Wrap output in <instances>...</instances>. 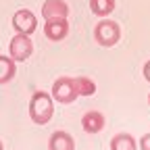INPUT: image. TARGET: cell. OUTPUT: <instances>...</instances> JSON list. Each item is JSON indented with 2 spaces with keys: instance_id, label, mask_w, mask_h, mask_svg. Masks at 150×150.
I'll list each match as a JSON object with an SVG mask.
<instances>
[{
  "instance_id": "2",
  "label": "cell",
  "mask_w": 150,
  "mask_h": 150,
  "mask_svg": "<svg viewBox=\"0 0 150 150\" xmlns=\"http://www.w3.org/2000/svg\"><path fill=\"white\" fill-rule=\"evenodd\" d=\"M94 40H96L102 48H112L119 40H121V27L117 21L112 19H106L102 17L100 21L94 27Z\"/></svg>"
},
{
  "instance_id": "16",
  "label": "cell",
  "mask_w": 150,
  "mask_h": 150,
  "mask_svg": "<svg viewBox=\"0 0 150 150\" xmlns=\"http://www.w3.org/2000/svg\"><path fill=\"white\" fill-rule=\"evenodd\" d=\"M0 150H4V146H2V142H0Z\"/></svg>"
},
{
  "instance_id": "11",
  "label": "cell",
  "mask_w": 150,
  "mask_h": 150,
  "mask_svg": "<svg viewBox=\"0 0 150 150\" xmlns=\"http://www.w3.org/2000/svg\"><path fill=\"white\" fill-rule=\"evenodd\" d=\"M15 73H17V65L11 56H4L0 54V86L2 83H8L15 79Z\"/></svg>"
},
{
  "instance_id": "6",
  "label": "cell",
  "mask_w": 150,
  "mask_h": 150,
  "mask_svg": "<svg viewBox=\"0 0 150 150\" xmlns=\"http://www.w3.org/2000/svg\"><path fill=\"white\" fill-rule=\"evenodd\" d=\"M44 35L50 42H61L69 35V21L67 19H46Z\"/></svg>"
},
{
  "instance_id": "15",
  "label": "cell",
  "mask_w": 150,
  "mask_h": 150,
  "mask_svg": "<svg viewBox=\"0 0 150 150\" xmlns=\"http://www.w3.org/2000/svg\"><path fill=\"white\" fill-rule=\"evenodd\" d=\"M142 73H144V79L150 83V59L144 63V69H142Z\"/></svg>"
},
{
  "instance_id": "13",
  "label": "cell",
  "mask_w": 150,
  "mask_h": 150,
  "mask_svg": "<svg viewBox=\"0 0 150 150\" xmlns=\"http://www.w3.org/2000/svg\"><path fill=\"white\" fill-rule=\"evenodd\" d=\"M90 11L96 17H108L115 11V0H90Z\"/></svg>"
},
{
  "instance_id": "7",
  "label": "cell",
  "mask_w": 150,
  "mask_h": 150,
  "mask_svg": "<svg viewBox=\"0 0 150 150\" xmlns=\"http://www.w3.org/2000/svg\"><path fill=\"white\" fill-rule=\"evenodd\" d=\"M104 125H106V119H104V115L100 110H88L81 117V127H83L86 134H92V136L100 134L104 129Z\"/></svg>"
},
{
  "instance_id": "17",
  "label": "cell",
  "mask_w": 150,
  "mask_h": 150,
  "mask_svg": "<svg viewBox=\"0 0 150 150\" xmlns=\"http://www.w3.org/2000/svg\"><path fill=\"white\" fill-rule=\"evenodd\" d=\"M148 106H150V94H148Z\"/></svg>"
},
{
  "instance_id": "14",
  "label": "cell",
  "mask_w": 150,
  "mask_h": 150,
  "mask_svg": "<svg viewBox=\"0 0 150 150\" xmlns=\"http://www.w3.org/2000/svg\"><path fill=\"white\" fill-rule=\"evenodd\" d=\"M138 148H140V150H150V134H144V136L138 140Z\"/></svg>"
},
{
  "instance_id": "9",
  "label": "cell",
  "mask_w": 150,
  "mask_h": 150,
  "mask_svg": "<svg viewBox=\"0 0 150 150\" xmlns=\"http://www.w3.org/2000/svg\"><path fill=\"white\" fill-rule=\"evenodd\" d=\"M48 150H75V140L69 131L59 129L48 140Z\"/></svg>"
},
{
  "instance_id": "5",
  "label": "cell",
  "mask_w": 150,
  "mask_h": 150,
  "mask_svg": "<svg viewBox=\"0 0 150 150\" xmlns=\"http://www.w3.org/2000/svg\"><path fill=\"white\" fill-rule=\"evenodd\" d=\"M13 27H15L17 33L31 35L38 29V17H35V13L29 11V8H19L13 15Z\"/></svg>"
},
{
  "instance_id": "1",
  "label": "cell",
  "mask_w": 150,
  "mask_h": 150,
  "mask_svg": "<svg viewBox=\"0 0 150 150\" xmlns=\"http://www.w3.org/2000/svg\"><path fill=\"white\" fill-rule=\"evenodd\" d=\"M54 115V100L48 92L38 90L29 98V119L35 125H46Z\"/></svg>"
},
{
  "instance_id": "10",
  "label": "cell",
  "mask_w": 150,
  "mask_h": 150,
  "mask_svg": "<svg viewBox=\"0 0 150 150\" xmlns=\"http://www.w3.org/2000/svg\"><path fill=\"white\" fill-rule=\"evenodd\" d=\"M110 150H138V140L131 136V134L121 131V134L112 136V140H110Z\"/></svg>"
},
{
  "instance_id": "8",
  "label": "cell",
  "mask_w": 150,
  "mask_h": 150,
  "mask_svg": "<svg viewBox=\"0 0 150 150\" xmlns=\"http://www.w3.org/2000/svg\"><path fill=\"white\" fill-rule=\"evenodd\" d=\"M69 4L65 0H46L42 4V17L44 19H67Z\"/></svg>"
},
{
  "instance_id": "12",
  "label": "cell",
  "mask_w": 150,
  "mask_h": 150,
  "mask_svg": "<svg viewBox=\"0 0 150 150\" xmlns=\"http://www.w3.org/2000/svg\"><path fill=\"white\" fill-rule=\"evenodd\" d=\"M73 86L77 90V96H94V94H96V83L90 77H83V75L73 77Z\"/></svg>"
},
{
  "instance_id": "3",
  "label": "cell",
  "mask_w": 150,
  "mask_h": 150,
  "mask_svg": "<svg viewBox=\"0 0 150 150\" xmlns=\"http://www.w3.org/2000/svg\"><path fill=\"white\" fill-rule=\"evenodd\" d=\"M50 96H52L54 102H59V104H71V102H75L79 96H77V90H75V86H73V77H69V75H61L59 79H54L52 90H50Z\"/></svg>"
},
{
  "instance_id": "4",
  "label": "cell",
  "mask_w": 150,
  "mask_h": 150,
  "mask_svg": "<svg viewBox=\"0 0 150 150\" xmlns=\"http://www.w3.org/2000/svg\"><path fill=\"white\" fill-rule=\"evenodd\" d=\"M8 54L11 59L17 63V61H27L29 56L33 54V42L31 38L25 35V33H15L13 40L8 42Z\"/></svg>"
}]
</instances>
